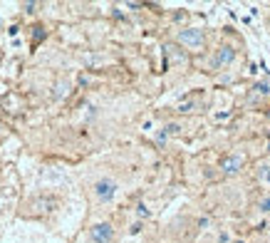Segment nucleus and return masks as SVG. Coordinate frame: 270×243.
<instances>
[{"instance_id": "obj_8", "label": "nucleus", "mask_w": 270, "mask_h": 243, "mask_svg": "<svg viewBox=\"0 0 270 243\" xmlns=\"http://www.w3.org/2000/svg\"><path fill=\"white\" fill-rule=\"evenodd\" d=\"M45 38H47V30H45V25H42V22H35V25H33V42L38 45L40 40H45Z\"/></svg>"}, {"instance_id": "obj_2", "label": "nucleus", "mask_w": 270, "mask_h": 243, "mask_svg": "<svg viewBox=\"0 0 270 243\" xmlns=\"http://www.w3.org/2000/svg\"><path fill=\"white\" fill-rule=\"evenodd\" d=\"M92 191H95V199L99 204H112L116 191H119V184H116L114 179H109V176H102L99 181H95Z\"/></svg>"}, {"instance_id": "obj_3", "label": "nucleus", "mask_w": 270, "mask_h": 243, "mask_svg": "<svg viewBox=\"0 0 270 243\" xmlns=\"http://www.w3.org/2000/svg\"><path fill=\"white\" fill-rule=\"evenodd\" d=\"M89 241L92 243H112L114 241V226L109 221H99L89 228Z\"/></svg>"}, {"instance_id": "obj_9", "label": "nucleus", "mask_w": 270, "mask_h": 243, "mask_svg": "<svg viewBox=\"0 0 270 243\" xmlns=\"http://www.w3.org/2000/svg\"><path fill=\"white\" fill-rule=\"evenodd\" d=\"M52 94H55V99H65V97L70 94V85H67V82H57Z\"/></svg>"}, {"instance_id": "obj_5", "label": "nucleus", "mask_w": 270, "mask_h": 243, "mask_svg": "<svg viewBox=\"0 0 270 243\" xmlns=\"http://www.w3.org/2000/svg\"><path fill=\"white\" fill-rule=\"evenodd\" d=\"M243 164H246L243 154H228V156L221 159V171H223L226 176H235V174L243 169Z\"/></svg>"}, {"instance_id": "obj_12", "label": "nucleus", "mask_w": 270, "mask_h": 243, "mask_svg": "<svg viewBox=\"0 0 270 243\" xmlns=\"http://www.w3.org/2000/svg\"><path fill=\"white\" fill-rule=\"evenodd\" d=\"M193 107H196V102H184V104H178V112H193Z\"/></svg>"}, {"instance_id": "obj_6", "label": "nucleus", "mask_w": 270, "mask_h": 243, "mask_svg": "<svg viewBox=\"0 0 270 243\" xmlns=\"http://www.w3.org/2000/svg\"><path fill=\"white\" fill-rule=\"evenodd\" d=\"M164 57H166V67H171V65H184V62L189 60L186 52L181 50V45H174V42L164 45Z\"/></svg>"}, {"instance_id": "obj_10", "label": "nucleus", "mask_w": 270, "mask_h": 243, "mask_svg": "<svg viewBox=\"0 0 270 243\" xmlns=\"http://www.w3.org/2000/svg\"><path fill=\"white\" fill-rule=\"evenodd\" d=\"M253 90H255V94H270V82H258Z\"/></svg>"}, {"instance_id": "obj_1", "label": "nucleus", "mask_w": 270, "mask_h": 243, "mask_svg": "<svg viewBox=\"0 0 270 243\" xmlns=\"http://www.w3.org/2000/svg\"><path fill=\"white\" fill-rule=\"evenodd\" d=\"M176 40H178L181 47H186V50H191V52H198V50H203L206 35H203L201 28H184V30H178Z\"/></svg>"}, {"instance_id": "obj_16", "label": "nucleus", "mask_w": 270, "mask_h": 243, "mask_svg": "<svg viewBox=\"0 0 270 243\" xmlns=\"http://www.w3.org/2000/svg\"><path fill=\"white\" fill-rule=\"evenodd\" d=\"M265 226H268V228H270V221H268V224H265Z\"/></svg>"}, {"instance_id": "obj_11", "label": "nucleus", "mask_w": 270, "mask_h": 243, "mask_svg": "<svg viewBox=\"0 0 270 243\" xmlns=\"http://www.w3.org/2000/svg\"><path fill=\"white\" fill-rule=\"evenodd\" d=\"M258 208H260V213H270V196H265V199H260V204H258Z\"/></svg>"}, {"instance_id": "obj_15", "label": "nucleus", "mask_w": 270, "mask_h": 243, "mask_svg": "<svg viewBox=\"0 0 270 243\" xmlns=\"http://www.w3.org/2000/svg\"><path fill=\"white\" fill-rule=\"evenodd\" d=\"M265 117H268V119H270V107H268V112H265Z\"/></svg>"}, {"instance_id": "obj_13", "label": "nucleus", "mask_w": 270, "mask_h": 243, "mask_svg": "<svg viewBox=\"0 0 270 243\" xmlns=\"http://www.w3.org/2000/svg\"><path fill=\"white\" fill-rule=\"evenodd\" d=\"M20 8H22L25 13H35V10H38V3H22Z\"/></svg>"}, {"instance_id": "obj_7", "label": "nucleus", "mask_w": 270, "mask_h": 243, "mask_svg": "<svg viewBox=\"0 0 270 243\" xmlns=\"http://www.w3.org/2000/svg\"><path fill=\"white\" fill-rule=\"evenodd\" d=\"M33 206H35V208H42V211H52V208L57 206V199H52V196H42V199H38Z\"/></svg>"}, {"instance_id": "obj_4", "label": "nucleus", "mask_w": 270, "mask_h": 243, "mask_svg": "<svg viewBox=\"0 0 270 243\" xmlns=\"http://www.w3.org/2000/svg\"><path fill=\"white\" fill-rule=\"evenodd\" d=\"M233 60H235V47H233V45H221V47H216V52H213V57H211V67L213 70L228 67Z\"/></svg>"}, {"instance_id": "obj_17", "label": "nucleus", "mask_w": 270, "mask_h": 243, "mask_svg": "<svg viewBox=\"0 0 270 243\" xmlns=\"http://www.w3.org/2000/svg\"><path fill=\"white\" fill-rule=\"evenodd\" d=\"M0 28H3V20H0Z\"/></svg>"}, {"instance_id": "obj_14", "label": "nucleus", "mask_w": 270, "mask_h": 243, "mask_svg": "<svg viewBox=\"0 0 270 243\" xmlns=\"http://www.w3.org/2000/svg\"><path fill=\"white\" fill-rule=\"evenodd\" d=\"M136 213H139V219H146V216H149V208H146L144 204H139V208H136Z\"/></svg>"}]
</instances>
